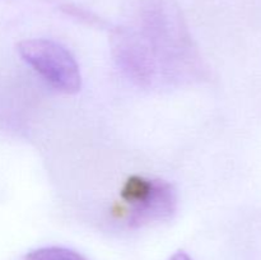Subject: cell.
Returning <instances> with one entry per match:
<instances>
[{"label":"cell","instance_id":"6da1fadb","mask_svg":"<svg viewBox=\"0 0 261 260\" xmlns=\"http://www.w3.org/2000/svg\"><path fill=\"white\" fill-rule=\"evenodd\" d=\"M139 31L155 59L180 56L190 43L185 20L173 0H140ZM165 58V59H166Z\"/></svg>","mask_w":261,"mask_h":260},{"label":"cell","instance_id":"7a4b0ae2","mask_svg":"<svg viewBox=\"0 0 261 260\" xmlns=\"http://www.w3.org/2000/svg\"><path fill=\"white\" fill-rule=\"evenodd\" d=\"M20 58L47 82L64 93H75L81 89L79 66L70 51L47 38L24 40L18 45Z\"/></svg>","mask_w":261,"mask_h":260},{"label":"cell","instance_id":"3957f363","mask_svg":"<svg viewBox=\"0 0 261 260\" xmlns=\"http://www.w3.org/2000/svg\"><path fill=\"white\" fill-rule=\"evenodd\" d=\"M177 194L165 180H150L149 189L143 198L130 204L126 212L127 224L133 228L170 219L176 212Z\"/></svg>","mask_w":261,"mask_h":260},{"label":"cell","instance_id":"277c9868","mask_svg":"<svg viewBox=\"0 0 261 260\" xmlns=\"http://www.w3.org/2000/svg\"><path fill=\"white\" fill-rule=\"evenodd\" d=\"M25 260H86L83 255L68 247L47 246L31 250L24 257Z\"/></svg>","mask_w":261,"mask_h":260},{"label":"cell","instance_id":"5b68a950","mask_svg":"<svg viewBox=\"0 0 261 260\" xmlns=\"http://www.w3.org/2000/svg\"><path fill=\"white\" fill-rule=\"evenodd\" d=\"M168 260H193L185 251H177L172 255Z\"/></svg>","mask_w":261,"mask_h":260}]
</instances>
